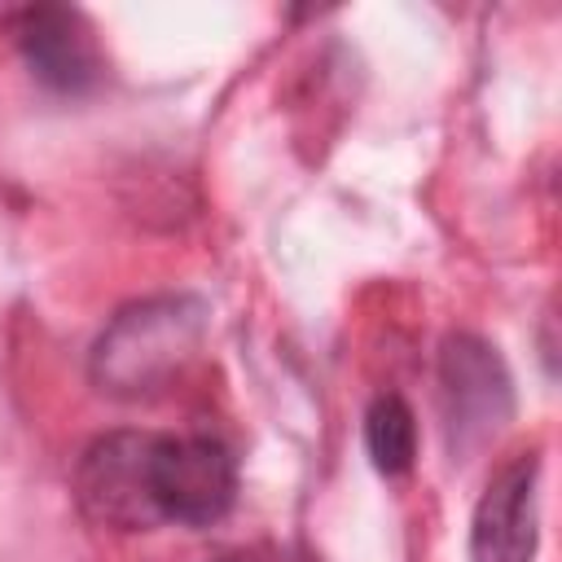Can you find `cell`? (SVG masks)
Returning <instances> with one entry per match:
<instances>
[{"label": "cell", "mask_w": 562, "mask_h": 562, "mask_svg": "<svg viewBox=\"0 0 562 562\" xmlns=\"http://www.w3.org/2000/svg\"><path fill=\"white\" fill-rule=\"evenodd\" d=\"M202 342V307L193 299H149L114 316L97 338L92 378L101 391L140 400L154 395Z\"/></svg>", "instance_id": "1"}, {"label": "cell", "mask_w": 562, "mask_h": 562, "mask_svg": "<svg viewBox=\"0 0 562 562\" xmlns=\"http://www.w3.org/2000/svg\"><path fill=\"white\" fill-rule=\"evenodd\" d=\"M149 483L162 522L211 527L237 501V461L211 435H154Z\"/></svg>", "instance_id": "2"}, {"label": "cell", "mask_w": 562, "mask_h": 562, "mask_svg": "<svg viewBox=\"0 0 562 562\" xmlns=\"http://www.w3.org/2000/svg\"><path fill=\"white\" fill-rule=\"evenodd\" d=\"M154 435L145 430H114L88 443L75 470V501L97 527L114 531H149L158 527L154 483H149Z\"/></svg>", "instance_id": "3"}, {"label": "cell", "mask_w": 562, "mask_h": 562, "mask_svg": "<svg viewBox=\"0 0 562 562\" xmlns=\"http://www.w3.org/2000/svg\"><path fill=\"white\" fill-rule=\"evenodd\" d=\"M439 382H443L448 426L461 448L487 439L509 417V404H514L509 373L483 338H474V334L448 338L439 351Z\"/></svg>", "instance_id": "4"}, {"label": "cell", "mask_w": 562, "mask_h": 562, "mask_svg": "<svg viewBox=\"0 0 562 562\" xmlns=\"http://www.w3.org/2000/svg\"><path fill=\"white\" fill-rule=\"evenodd\" d=\"M536 457L509 461L483 492L470 527L474 562H531L536 558Z\"/></svg>", "instance_id": "5"}, {"label": "cell", "mask_w": 562, "mask_h": 562, "mask_svg": "<svg viewBox=\"0 0 562 562\" xmlns=\"http://www.w3.org/2000/svg\"><path fill=\"white\" fill-rule=\"evenodd\" d=\"M18 48L40 83L53 92H88L101 79V57L88 22L75 9H26L18 18Z\"/></svg>", "instance_id": "6"}, {"label": "cell", "mask_w": 562, "mask_h": 562, "mask_svg": "<svg viewBox=\"0 0 562 562\" xmlns=\"http://www.w3.org/2000/svg\"><path fill=\"white\" fill-rule=\"evenodd\" d=\"M364 448L382 474H404L417 457V417L400 395H378L364 413Z\"/></svg>", "instance_id": "7"}]
</instances>
